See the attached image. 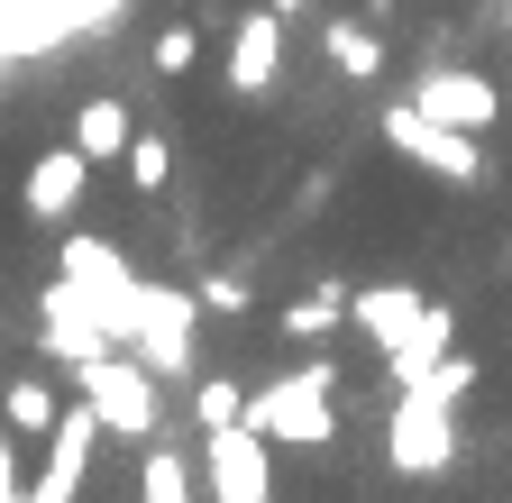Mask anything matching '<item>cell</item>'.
I'll return each instance as SVG.
<instances>
[{"label": "cell", "mask_w": 512, "mask_h": 503, "mask_svg": "<svg viewBox=\"0 0 512 503\" xmlns=\"http://www.w3.org/2000/svg\"><path fill=\"white\" fill-rule=\"evenodd\" d=\"M339 366L311 357L293 375H275V385H247V430H266L275 449H330L339 439Z\"/></svg>", "instance_id": "1"}, {"label": "cell", "mask_w": 512, "mask_h": 503, "mask_svg": "<svg viewBox=\"0 0 512 503\" xmlns=\"http://www.w3.org/2000/svg\"><path fill=\"white\" fill-rule=\"evenodd\" d=\"M384 458H394V476L430 485L458 467V403H439L421 385H394V412H384Z\"/></svg>", "instance_id": "2"}, {"label": "cell", "mask_w": 512, "mask_h": 503, "mask_svg": "<svg viewBox=\"0 0 512 503\" xmlns=\"http://www.w3.org/2000/svg\"><path fill=\"white\" fill-rule=\"evenodd\" d=\"M74 385H83V403L101 412V430L110 439H156V412H165V375L138 357V348H110V357H92V366H74Z\"/></svg>", "instance_id": "3"}, {"label": "cell", "mask_w": 512, "mask_h": 503, "mask_svg": "<svg viewBox=\"0 0 512 503\" xmlns=\"http://www.w3.org/2000/svg\"><path fill=\"white\" fill-rule=\"evenodd\" d=\"M37 348H46L55 366H92V357H110L119 339H110V321H101V302H92L74 275H55V284L37 293Z\"/></svg>", "instance_id": "4"}, {"label": "cell", "mask_w": 512, "mask_h": 503, "mask_svg": "<svg viewBox=\"0 0 512 503\" xmlns=\"http://www.w3.org/2000/svg\"><path fill=\"white\" fill-rule=\"evenodd\" d=\"M202 503H275V439L266 430H211V458H202Z\"/></svg>", "instance_id": "5"}, {"label": "cell", "mask_w": 512, "mask_h": 503, "mask_svg": "<svg viewBox=\"0 0 512 503\" xmlns=\"http://www.w3.org/2000/svg\"><path fill=\"white\" fill-rule=\"evenodd\" d=\"M192 321H202V293L192 284H138V339L128 348L174 385V375H192Z\"/></svg>", "instance_id": "6"}, {"label": "cell", "mask_w": 512, "mask_h": 503, "mask_svg": "<svg viewBox=\"0 0 512 503\" xmlns=\"http://www.w3.org/2000/svg\"><path fill=\"white\" fill-rule=\"evenodd\" d=\"M384 138H394L421 174H439V183H476V174H485L476 129H448V119H430L421 101H394V110H384Z\"/></svg>", "instance_id": "7"}, {"label": "cell", "mask_w": 512, "mask_h": 503, "mask_svg": "<svg viewBox=\"0 0 512 503\" xmlns=\"http://www.w3.org/2000/svg\"><path fill=\"white\" fill-rule=\"evenodd\" d=\"M412 101H421L430 119H448V129H476V138H485L494 119H503V92H494L485 74H467V65H430Z\"/></svg>", "instance_id": "8"}, {"label": "cell", "mask_w": 512, "mask_h": 503, "mask_svg": "<svg viewBox=\"0 0 512 503\" xmlns=\"http://www.w3.org/2000/svg\"><path fill=\"white\" fill-rule=\"evenodd\" d=\"M83 183H92V156L64 138V147H46L37 165H28V183H19V202H28V220H74V202H83Z\"/></svg>", "instance_id": "9"}, {"label": "cell", "mask_w": 512, "mask_h": 503, "mask_svg": "<svg viewBox=\"0 0 512 503\" xmlns=\"http://www.w3.org/2000/svg\"><path fill=\"white\" fill-rule=\"evenodd\" d=\"M275 74H284V10H247L238 19V37H229V92H275Z\"/></svg>", "instance_id": "10"}, {"label": "cell", "mask_w": 512, "mask_h": 503, "mask_svg": "<svg viewBox=\"0 0 512 503\" xmlns=\"http://www.w3.org/2000/svg\"><path fill=\"white\" fill-rule=\"evenodd\" d=\"M128 138H138V119H128V101H119V92H92V101L74 110V147H83L92 165L128 156Z\"/></svg>", "instance_id": "11"}, {"label": "cell", "mask_w": 512, "mask_h": 503, "mask_svg": "<svg viewBox=\"0 0 512 503\" xmlns=\"http://www.w3.org/2000/svg\"><path fill=\"white\" fill-rule=\"evenodd\" d=\"M55 412H64V394L46 385V375H10V385H0V421H10L19 439H46Z\"/></svg>", "instance_id": "12"}, {"label": "cell", "mask_w": 512, "mask_h": 503, "mask_svg": "<svg viewBox=\"0 0 512 503\" xmlns=\"http://www.w3.org/2000/svg\"><path fill=\"white\" fill-rule=\"evenodd\" d=\"M339 321H348V284H311V293L284 311V339H293V348H320Z\"/></svg>", "instance_id": "13"}, {"label": "cell", "mask_w": 512, "mask_h": 503, "mask_svg": "<svg viewBox=\"0 0 512 503\" xmlns=\"http://www.w3.org/2000/svg\"><path fill=\"white\" fill-rule=\"evenodd\" d=\"M138 503H202V467H192L183 449H147V467H138Z\"/></svg>", "instance_id": "14"}, {"label": "cell", "mask_w": 512, "mask_h": 503, "mask_svg": "<svg viewBox=\"0 0 512 503\" xmlns=\"http://www.w3.org/2000/svg\"><path fill=\"white\" fill-rule=\"evenodd\" d=\"M320 46H330V65H339L348 83H375V74H384V37H375V28H357V19L320 28Z\"/></svg>", "instance_id": "15"}, {"label": "cell", "mask_w": 512, "mask_h": 503, "mask_svg": "<svg viewBox=\"0 0 512 503\" xmlns=\"http://www.w3.org/2000/svg\"><path fill=\"white\" fill-rule=\"evenodd\" d=\"M192 421H202V439L229 430V421H247V385H238V375H202V385H192Z\"/></svg>", "instance_id": "16"}, {"label": "cell", "mask_w": 512, "mask_h": 503, "mask_svg": "<svg viewBox=\"0 0 512 503\" xmlns=\"http://www.w3.org/2000/svg\"><path fill=\"white\" fill-rule=\"evenodd\" d=\"M119 165H128V183H138V193H165V174H174V147H165V129H138Z\"/></svg>", "instance_id": "17"}, {"label": "cell", "mask_w": 512, "mask_h": 503, "mask_svg": "<svg viewBox=\"0 0 512 503\" xmlns=\"http://www.w3.org/2000/svg\"><path fill=\"white\" fill-rule=\"evenodd\" d=\"M476 385H485V366H476V357H458V348H448V357L421 375V394H439V403H467Z\"/></svg>", "instance_id": "18"}, {"label": "cell", "mask_w": 512, "mask_h": 503, "mask_svg": "<svg viewBox=\"0 0 512 503\" xmlns=\"http://www.w3.org/2000/svg\"><path fill=\"white\" fill-rule=\"evenodd\" d=\"M192 55H202L192 28H156V74H192Z\"/></svg>", "instance_id": "19"}, {"label": "cell", "mask_w": 512, "mask_h": 503, "mask_svg": "<svg viewBox=\"0 0 512 503\" xmlns=\"http://www.w3.org/2000/svg\"><path fill=\"white\" fill-rule=\"evenodd\" d=\"M192 293H202V311H247V275H202V284H192Z\"/></svg>", "instance_id": "20"}, {"label": "cell", "mask_w": 512, "mask_h": 503, "mask_svg": "<svg viewBox=\"0 0 512 503\" xmlns=\"http://www.w3.org/2000/svg\"><path fill=\"white\" fill-rule=\"evenodd\" d=\"M28 494V476H19V430L0 421V503H19Z\"/></svg>", "instance_id": "21"}, {"label": "cell", "mask_w": 512, "mask_h": 503, "mask_svg": "<svg viewBox=\"0 0 512 503\" xmlns=\"http://www.w3.org/2000/svg\"><path fill=\"white\" fill-rule=\"evenodd\" d=\"M266 10H284V19H302V0H266Z\"/></svg>", "instance_id": "22"}]
</instances>
